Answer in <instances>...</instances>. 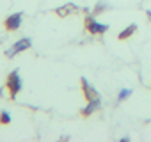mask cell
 <instances>
[{
  "mask_svg": "<svg viewBox=\"0 0 151 142\" xmlns=\"http://www.w3.org/2000/svg\"><path fill=\"white\" fill-rule=\"evenodd\" d=\"M6 87L9 89L11 98L14 100V98H16V94L22 91V78H20V75H18V69H14L13 73L7 77V84H6Z\"/></svg>",
  "mask_w": 151,
  "mask_h": 142,
  "instance_id": "6da1fadb",
  "label": "cell"
},
{
  "mask_svg": "<svg viewBox=\"0 0 151 142\" xmlns=\"http://www.w3.org/2000/svg\"><path fill=\"white\" fill-rule=\"evenodd\" d=\"M29 48H30V39H29V37H23V39L16 41V43L13 44V48H9V50L6 52V55H7V57H14L16 53H20V52H23V50H29Z\"/></svg>",
  "mask_w": 151,
  "mask_h": 142,
  "instance_id": "7a4b0ae2",
  "label": "cell"
},
{
  "mask_svg": "<svg viewBox=\"0 0 151 142\" xmlns=\"http://www.w3.org/2000/svg\"><path fill=\"white\" fill-rule=\"evenodd\" d=\"M86 27H87V30L91 32V34H103L107 29H109V25H103V23H98L94 18H87L86 20Z\"/></svg>",
  "mask_w": 151,
  "mask_h": 142,
  "instance_id": "3957f363",
  "label": "cell"
},
{
  "mask_svg": "<svg viewBox=\"0 0 151 142\" xmlns=\"http://www.w3.org/2000/svg\"><path fill=\"white\" fill-rule=\"evenodd\" d=\"M22 13H14V14H11V16H7V20L4 22V25H6V29L7 30H18L20 29V25H22Z\"/></svg>",
  "mask_w": 151,
  "mask_h": 142,
  "instance_id": "277c9868",
  "label": "cell"
},
{
  "mask_svg": "<svg viewBox=\"0 0 151 142\" xmlns=\"http://www.w3.org/2000/svg\"><path fill=\"white\" fill-rule=\"evenodd\" d=\"M82 89H84V93H86L87 101H91V100H98V98H100V94L94 91L93 85H89V82H87L86 78H82Z\"/></svg>",
  "mask_w": 151,
  "mask_h": 142,
  "instance_id": "5b68a950",
  "label": "cell"
},
{
  "mask_svg": "<svg viewBox=\"0 0 151 142\" xmlns=\"http://www.w3.org/2000/svg\"><path fill=\"white\" fill-rule=\"evenodd\" d=\"M100 105H101V100L98 98V100H91L89 103H87V107L82 110V115H91L96 108H100Z\"/></svg>",
  "mask_w": 151,
  "mask_h": 142,
  "instance_id": "8992f818",
  "label": "cell"
},
{
  "mask_svg": "<svg viewBox=\"0 0 151 142\" xmlns=\"http://www.w3.org/2000/svg\"><path fill=\"white\" fill-rule=\"evenodd\" d=\"M75 11H77V6H73V4H66V6L59 7L55 13H57V16L64 18V16H69V14H71V13H75Z\"/></svg>",
  "mask_w": 151,
  "mask_h": 142,
  "instance_id": "52a82bcc",
  "label": "cell"
},
{
  "mask_svg": "<svg viewBox=\"0 0 151 142\" xmlns=\"http://www.w3.org/2000/svg\"><path fill=\"white\" fill-rule=\"evenodd\" d=\"M135 30H137V25H128V27H126V29L119 34V39H126V37H130Z\"/></svg>",
  "mask_w": 151,
  "mask_h": 142,
  "instance_id": "ba28073f",
  "label": "cell"
},
{
  "mask_svg": "<svg viewBox=\"0 0 151 142\" xmlns=\"http://www.w3.org/2000/svg\"><path fill=\"white\" fill-rule=\"evenodd\" d=\"M0 123H2V124H9L11 123V115H9V112H2V114H0Z\"/></svg>",
  "mask_w": 151,
  "mask_h": 142,
  "instance_id": "9c48e42d",
  "label": "cell"
},
{
  "mask_svg": "<svg viewBox=\"0 0 151 142\" xmlns=\"http://www.w3.org/2000/svg\"><path fill=\"white\" fill-rule=\"evenodd\" d=\"M130 94H132V89H121V91H119V101L126 100Z\"/></svg>",
  "mask_w": 151,
  "mask_h": 142,
  "instance_id": "30bf717a",
  "label": "cell"
},
{
  "mask_svg": "<svg viewBox=\"0 0 151 142\" xmlns=\"http://www.w3.org/2000/svg\"><path fill=\"white\" fill-rule=\"evenodd\" d=\"M147 16H149V20H151V11H147Z\"/></svg>",
  "mask_w": 151,
  "mask_h": 142,
  "instance_id": "8fae6325",
  "label": "cell"
}]
</instances>
